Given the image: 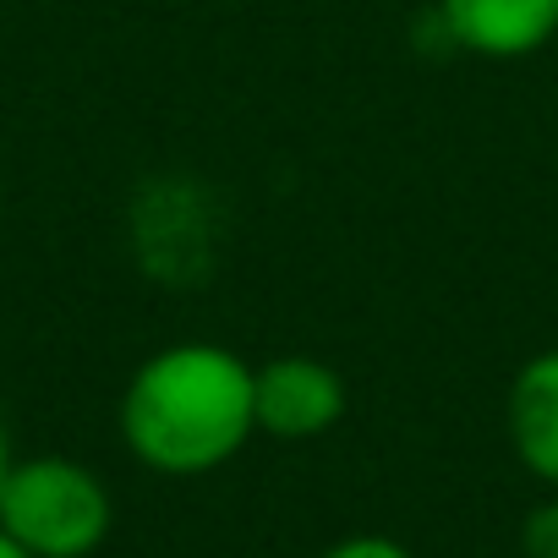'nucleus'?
Instances as JSON below:
<instances>
[{
    "mask_svg": "<svg viewBox=\"0 0 558 558\" xmlns=\"http://www.w3.org/2000/svg\"><path fill=\"white\" fill-rule=\"evenodd\" d=\"M257 433L252 367L208 340L154 351L121 395V438L159 476H203Z\"/></svg>",
    "mask_w": 558,
    "mask_h": 558,
    "instance_id": "nucleus-1",
    "label": "nucleus"
},
{
    "mask_svg": "<svg viewBox=\"0 0 558 558\" xmlns=\"http://www.w3.org/2000/svg\"><path fill=\"white\" fill-rule=\"evenodd\" d=\"M116 525L110 487L66 460V454H34L12 460L7 487H0V531L34 558H88L105 547Z\"/></svg>",
    "mask_w": 558,
    "mask_h": 558,
    "instance_id": "nucleus-2",
    "label": "nucleus"
},
{
    "mask_svg": "<svg viewBox=\"0 0 558 558\" xmlns=\"http://www.w3.org/2000/svg\"><path fill=\"white\" fill-rule=\"evenodd\" d=\"M7 471H12V438H7V422H0V487H7Z\"/></svg>",
    "mask_w": 558,
    "mask_h": 558,
    "instance_id": "nucleus-8",
    "label": "nucleus"
},
{
    "mask_svg": "<svg viewBox=\"0 0 558 558\" xmlns=\"http://www.w3.org/2000/svg\"><path fill=\"white\" fill-rule=\"evenodd\" d=\"M520 547H525V558H558V498H547L525 514Z\"/></svg>",
    "mask_w": 558,
    "mask_h": 558,
    "instance_id": "nucleus-6",
    "label": "nucleus"
},
{
    "mask_svg": "<svg viewBox=\"0 0 558 558\" xmlns=\"http://www.w3.org/2000/svg\"><path fill=\"white\" fill-rule=\"evenodd\" d=\"M252 411L257 433L279 444L324 438L345 416V378L318 356H274L252 367Z\"/></svg>",
    "mask_w": 558,
    "mask_h": 558,
    "instance_id": "nucleus-3",
    "label": "nucleus"
},
{
    "mask_svg": "<svg viewBox=\"0 0 558 558\" xmlns=\"http://www.w3.org/2000/svg\"><path fill=\"white\" fill-rule=\"evenodd\" d=\"M504 416H509L514 460H520L536 482L558 487V351H536V356L514 373Z\"/></svg>",
    "mask_w": 558,
    "mask_h": 558,
    "instance_id": "nucleus-5",
    "label": "nucleus"
},
{
    "mask_svg": "<svg viewBox=\"0 0 558 558\" xmlns=\"http://www.w3.org/2000/svg\"><path fill=\"white\" fill-rule=\"evenodd\" d=\"M460 50L487 61H520L558 39V0H438Z\"/></svg>",
    "mask_w": 558,
    "mask_h": 558,
    "instance_id": "nucleus-4",
    "label": "nucleus"
},
{
    "mask_svg": "<svg viewBox=\"0 0 558 558\" xmlns=\"http://www.w3.org/2000/svg\"><path fill=\"white\" fill-rule=\"evenodd\" d=\"M318 558H411V547H400L395 536H345V542L324 547Z\"/></svg>",
    "mask_w": 558,
    "mask_h": 558,
    "instance_id": "nucleus-7",
    "label": "nucleus"
},
{
    "mask_svg": "<svg viewBox=\"0 0 558 558\" xmlns=\"http://www.w3.org/2000/svg\"><path fill=\"white\" fill-rule=\"evenodd\" d=\"M0 558H34V553H23V547L7 536V531H0Z\"/></svg>",
    "mask_w": 558,
    "mask_h": 558,
    "instance_id": "nucleus-9",
    "label": "nucleus"
}]
</instances>
